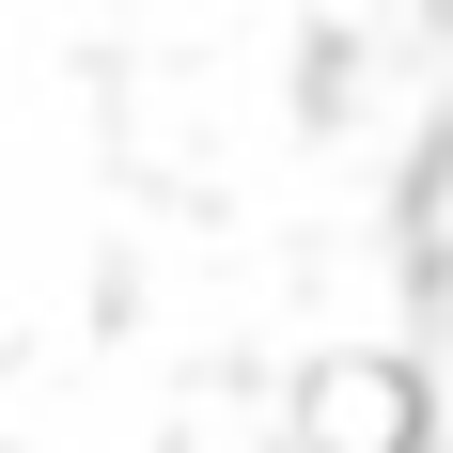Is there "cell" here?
Returning a JSON list of instances; mask_svg holds the SVG:
<instances>
[{
    "label": "cell",
    "instance_id": "1",
    "mask_svg": "<svg viewBox=\"0 0 453 453\" xmlns=\"http://www.w3.org/2000/svg\"><path fill=\"white\" fill-rule=\"evenodd\" d=\"M297 453H422V375L344 344V360L297 375Z\"/></svg>",
    "mask_w": 453,
    "mask_h": 453
}]
</instances>
